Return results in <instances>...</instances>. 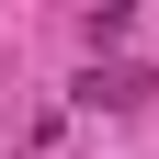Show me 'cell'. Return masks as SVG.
<instances>
[{
	"instance_id": "6da1fadb",
	"label": "cell",
	"mask_w": 159,
	"mask_h": 159,
	"mask_svg": "<svg viewBox=\"0 0 159 159\" xmlns=\"http://www.w3.org/2000/svg\"><path fill=\"white\" fill-rule=\"evenodd\" d=\"M148 91H159V68H125V57H114V68H91V80H80V102H91V114H136V102H148Z\"/></svg>"
}]
</instances>
